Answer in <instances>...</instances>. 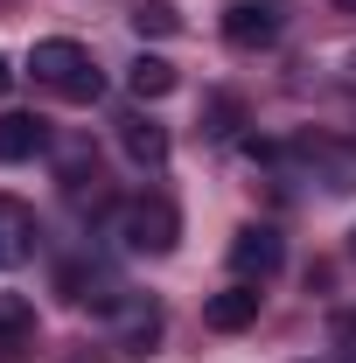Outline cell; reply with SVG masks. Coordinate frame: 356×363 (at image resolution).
Returning <instances> with one entry per match:
<instances>
[{"label":"cell","instance_id":"1","mask_svg":"<svg viewBox=\"0 0 356 363\" xmlns=\"http://www.w3.org/2000/svg\"><path fill=\"white\" fill-rule=\"evenodd\" d=\"M28 77H35L43 91H56V98H70V105H91V98L105 91L98 63H91L84 43H70V35H49V43L28 49Z\"/></svg>","mask_w":356,"mask_h":363},{"label":"cell","instance_id":"2","mask_svg":"<svg viewBox=\"0 0 356 363\" xmlns=\"http://www.w3.org/2000/svg\"><path fill=\"white\" fill-rule=\"evenodd\" d=\"M119 238H126L133 252H175L182 210L168 203V196H133V203L119 210Z\"/></svg>","mask_w":356,"mask_h":363},{"label":"cell","instance_id":"3","mask_svg":"<svg viewBox=\"0 0 356 363\" xmlns=\"http://www.w3.org/2000/svg\"><path fill=\"white\" fill-rule=\"evenodd\" d=\"M279 266H287V238H279L272 224H245L238 238H230V272H238V279L266 286Z\"/></svg>","mask_w":356,"mask_h":363},{"label":"cell","instance_id":"4","mask_svg":"<svg viewBox=\"0 0 356 363\" xmlns=\"http://www.w3.org/2000/svg\"><path fill=\"white\" fill-rule=\"evenodd\" d=\"M279 28H287L279 0H230V7H223V43L230 49H272Z\"/></svg>","mask_w":356,"mask_h":363},{"label":"cell","instance_id":"5","mask_svg":"<svg viewBox=\"0 0 356 363\" xmlns=\"http://www.w3.org/2000/svg\"><path fill=\"white\" fill-rule=\"evenodd\" d=\"M35 210L21 203V196H0V272H14V266H28L35 259Z\"/></svg>","mask_w":356,"mask_h":363},{"label":"cell","instance_id":"6","mask_svg":"<svg viewBox=\"0 0 356 363\" xmlns=\"http://www.w3.org/2000/svg\"><path fill=\"white\" fill-rule=\"evenodd\" d=\"M259 301H266V294H259L252 279H238V286H223V294L203 301V321H210L217 335H238V328H252V321H259Z\"/></svg>","mask_w":356,"mask_h":363},{"label":"cell","instance_id":"7","mask_svg":"<svg viewBox=\"0 0 356 363\" xmlns=\"http://www.w3.org/2000/svg\"><path fill=\"white\" fill-rule=\"evenodd\" d=\"M112 315H119V350H126V357H154V342H161V308H154L147 294H126Z\"/></svg>","mask_w":356,"mask_h":363},{"label":"cell","instance_id":"8","mask_svg":"<svg viewBox=\"0 0 356 363\" xmlns=\"http://www.w3.org/2000/svg\"><path fill=\"white\" fill-rule=\"evenodd\" d=\"M35 350V308L21 294H0V363H21Z\"/></svg>","mask_w":356,"mask_h":363},{"label":"cell","instance_id":"9","mask_svg":"<svg viewBox=\"0 0 356 363\" xmlns=\"http://www.w3.org/2000/svg\"><path fill=\"white\" fill-rule=\"evenodd\" d=\"M119 147H126V161L133 168H168V126H154V119H119Z\"/></svg>","mask_w":356,"mask_h":363},{"label":"cell","instance_id":"10","mask_svg":"<svg viewBox=\"0 0 356 363\" xmlns=\"http://www.w3.org/2000/svg\"><path fill=\"white\" fill-rule=\"evenodd\" d=\"M43 147H49V126L35 112H7L0 119V161H35Z\"/></svg>","mask_w":356,"mask_h":363},{"label":"cell","instance_id":"11","mask_svg":"<svg viewBox=\"0 0 356 363\" xmlns=\"http://www.w3.org/2000/svg\"><path fill=\"white\" fill-rule=\"evenodd\" d=\"M175 84H182V70L168 56H133V63H126V91H133V98H168Z\"/></svg>","mask_w":356,"mask_h":363},{"label":"cell","instance_id":"12","mask_svg":"<svg viewBox=\"0 0 356 363\" xmlns=\"http://www.w3.org/2000/svg\"><path fill=\"white\" fill-rule=\"evenodd\" d=\"M133 35H182L175 0H133Z\"/></svg>","mask_w":356,"mask_h":363},{"label":"cell","instance_id":"13","mask_svg":"<svg viewBox=\"0 0 356 363\" xmlns=\"http://www.w3.org/2000/svg\"><path fill=\"white\" fill-rule=\"evenodd\" d=\"M335 342H356V315H343V321H335Z\"/></svg>","mask_w":356,"mask_h":363},{"label":"cell","instance_id":"14","mask_svg":"<svg viewBox=\"0 0 356 363\" xmlns=\"http://www.w3.org/2000/svg\"><path fill=\"white\" fill-rule=\"evenodd\" d=\"M7 84H14V70H7V56H0V98H7Z\"/></svg>","mask_w":356,"mask_h":363},{"label":"cell","instance_id":"15","mask_svg":"<svg viewBox=\"0 0 356 363\" xmlns=\"http://www.w3.org/2000/svg\"><path fill=\"white\" fill-rule=\"evenodd\" d=\"M350 252H356V230H350Z\"/></svg>","mask_w":356,"mask_h":363},{"label":"cell","instance_id":"16","mask_svg":"<svg viewBox=\"0 0 356 363\" xmlns=\"http://www.w3.org/2000/svg\"><path fill=\"white\" fill-rule=\"evenodd\" d=\"M343 7H356V0H343Z\"/></svg>","mask_w":356,"mask_h":363}]
</instances>
